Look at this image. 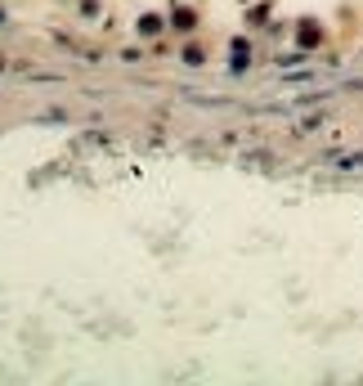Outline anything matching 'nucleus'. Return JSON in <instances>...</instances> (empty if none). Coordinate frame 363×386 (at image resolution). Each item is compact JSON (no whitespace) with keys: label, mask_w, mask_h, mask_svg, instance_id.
<instances>
[{"label":"nucleus","mask_w":363,"mask_h":386,"mask_svg":"<svg viewBox=\"0 0 363 386\" xmlns=\"http://www.w3.org/2000/svg\"><path fill=\"white\" fill-rule=\"evenodd\" d=\"M0 27H5V14H0Z\"/></svg>","instance_id":"nucleus-1"}]
</instances>
